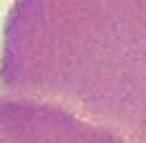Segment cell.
<instances>
[{
	"mask_svg": "<svg viewBox=\"0 0 146 143\" xmlns=\"http://www.w3.org/2000/svg\"><path fill=\"white\" fill-rule=\"evenodd\" d=\"M0 92L146 143V0H16L2 27Z\"/></svg>",
	"mask_w": 146,
	"mask_h": 143,
	"instance_id": "cell-1",
	"label": "cell"
},
{
	"mask_svg": "<svg viewBox=\"0 0 146 143\" xmlns=\"http://www.w3.org/2000/svg\"><path fill=\"white\" fill-rule=\"evenodd\" d=\"M0 143H124L65 107L0 94Z\"/></svg>",
	"mask_w": 146,
	"mask_h": 143,
	"instance_id": "cell-2",
	"label": "cell"
}]
</instances>
